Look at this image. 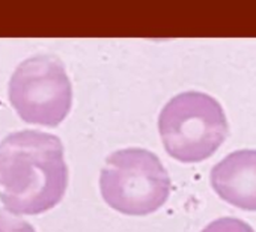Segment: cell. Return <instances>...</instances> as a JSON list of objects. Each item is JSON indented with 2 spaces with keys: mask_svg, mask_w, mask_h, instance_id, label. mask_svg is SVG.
I'll use <instances>...</instances> for the list:
<instances>
[{
  "mask_svg": "<svg viewBox=\"0 0 256 232\" xmlns=\"http://www.w3.org/2000/svg\"><path fill=\"white\" fill-rule=\"evenodd\" d=\"M68 187L64 145L54 134L23 130L0 142V200L16 216L54 208Z\"/></svg>",
  "mask_w": 256,
  "mask_h": 232,
  "instance_id": "obj_1",
  "label": "cell"
},
{
  "mask_svg": "<svg viewBox=\"0 0 256 232\" xmlns=\"http://www.w3.org/2000/svg\"><path fill=\"white\" fill-rule=\"evenodd\" d=\"M164 150L182 163L211 157L228 138V121L222 106L202 92L174 96L158 116Z\"/></svg>",
  "mask_w": 256,
  "mask_h": 232,
  "instance_id": "obj_2",
  "label": "cell"
},
{
  "mask_svg": "<svg viewBox=\"0 0 256 232\" xmlns=\"http://www.w3.org/2000/svg\"><path fill=\"white\" fill-rule=\"evenodd\" d=\"M100 190L110 208L126 216H146L168 200L170 178L156 154L126 148L107 157L100 175Z\"/></svg>",
  "mask_w": 256,
  "mask_h": 232,
  "instance_id": "obj_3",
  "label": "cell"
},
{
  "mask_svg": "<svg viewBox=\"0 0 256 232\" xmlns=\"http://www.w3.org/2000/svg\"><path fill=\"white\" fill-rule=\"evenodd\" d=\"M8 94L20 118L35 126H59L72 106V86L65 66L48 54L23 60L10 80Z\"/></svg>",
  "mask_w": 256,
  "mask_h": 232,
  "instance_id": "obj_4",
  "label": "cell"
},
{
  "mask_svg": "<svg viewBox=\"0 0 256 232\" xmlns=\"http://www.w3.org/2000/svg\"><path fill=\"white\" fill-rule=\"evenodd\" d=\"M216 193L234 206L256 211V151H236L211 170Z\"/></svg>",
  "mask_w": 256,
  "mask_h": 232,
  "instance_id": "obj_5",
  "label": "cell"
},
{
  "mask_svg": "<svg viewBox=\"0 0 256 232\" xmlns=\"http://www.w3.org/2000/svg\"><path fill=\"white\" fill-rule=\"evenodd\" d=\"M202 232H254V230L240 218L223 217L210 223Z\"/></svg>",
  "mask_w": 256,
  "mask_h": 232,
  "instance_id": "obj_6",
  "label": "cell"
},
{
  "mask_svg": "<svg viewBox=\"0 0 256 232\" xmlns=\"http://www.w3.org/2000/svg\"><path fill=\"white\" fill-rule=\"evenodd\" d=\"M0 232H36L30 223L16 214L0 210Z\"/></svg>",
  "mask_w": 256,
  "mask_h": 232,
  "instance_id": "obj_7",
  "label": "cell"
}]
</instances>
